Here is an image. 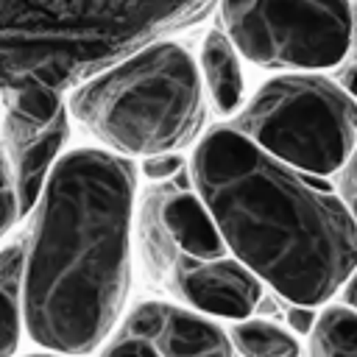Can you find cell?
Returning a JSON list of instances; mask_svg holds the SVG:
<instances>
[{"label": "cell", "instance_id": "6", "mask_svg": "<svg viewBox=\"0 0 357 357\" xmlns=\"http://www.w3.org/2000/svg\"><path fill=\"white\" fill-rule=\"evenodd\" d=\"M220 17L237 53L268 70L335 67L354 39L349 0H223Z\"/></svg>", "mask_w": 357, "mask_h": 357}, {"label": "cell", "instance_id": "23", "mask_svg": "<svg viewBox=\"0 0 357 357\" xmlns=\"http://www.w3.org/2000/svg\"><path fill=\"white\" fill-rule=\"evenodd\" d=\"M28 357H64V354H47L45 351V354H28Z\"/></svg>", "mask_w": 357, "mask_h": 357}, {"label": "cell", "instance_id": "21", "mask_svg": "<svg viewBox=\"0 0 357 357\" xmlns=\"http://www.w3.org/2000/svg\"><path fill=\"white\" fill-rule=\"evenodd\" d=\"M343 301L340 304H346V307H351V310H357V271L349 276V282L343 284Z\"/></svg>", "mask_w": 357, "mask_h": 357}, {"label": "cell", "instance_id": "11", "mask_svg": "<svg viewBox=\"0 0 357 357\" xmlns=\"http://www.w3.org/2000/svg\"><path fill=\"white\" fill-rule=\"evenodd\" d=\"M201 73L206 92L220 114H231L243 100L240 53L226 31H209L201 47Z\"/></svg>", "mask_w": 357, "mask_h": 357}, {"label": "cell", "instance_id": "14", "mask_svg": "<svg viewBox=\"0 0 357 357\" xmlns=\"http://www.w3.org/2000/svg\"><path fill=\"white\" fill-rule=\"evenodd\" d=\"M56 86L39 78H22L8 84V123L25 128H45L61 114Z\"/></svg>", "mask_w": 357, "mask_h": 357}, {"label": "cell", "instance_id": "9", "mask_svg": "<svg viewBox=\"0 0 357 357\" xmlns=\"http://www.w3.org/2000/svg\"><path fill=\"white\" fill-rule=\"evenodd\" d=\"M67 112H61L50 126L45 128H25L17 123H6L8 134V159H11V173H14V187L20 198V215H28L42 192L45 184L59 165V151L67 139Z\"/></svg>", "mask_w": 357, "mask_h": 357}, {"label": "cell", "instance_id": "5", "mask_svg": "<svg viewBox=\"0 0 357 357\" xmlns=\"http://www.w3.org/2000/svg\"><path fill=\"white\" fill-rule=\"evenodd\" d=\"M231 128L293 170L324 178L354 153L357 103L318 73H287L265 81Z\"/></svg>", "mask_w": 357, "mask_h": 357}, {"label": "cell", "instance_id": "22", "mask_svg": "<svg viewBox=\"0 0 357 357\" xmlns=\"http://www.w3.org/2000/svg\"><path fill=\"white\" fill-rule=\"evenodd\" d=\"M343 89H346L351 98H357V64L346 67V73H343Z\"/></svg>", "mask_w": 357, "mask_h": 357}, {"label": "cell", "instance_id": "24", "mask_svg": "<svg viewBox=\"0 0 357 357\" xmlns=\"http://www.w3.org/2000/svg\"><path fill=\"white\" fill-rule=\"evenodd\" d=\"M354 39H357V6H354Z\"/></svg>", "mask_w": 357, "mask_h": 357}, {"label": "cell", "instance_id": "15", "mask_svg": "<svg viewBox=\"0 0 357 357\" xmlns=\"http://www.w3.org/2000/svg\"><path fill=\"white\" fill-rule=\"evenodd\" d=\"M310 357H357V310L326 304L310 335Z\"/></svg>", "mask_w": 357, "mask_h": 357}, {"label": "cell", "instance_id": "7", "mask_svg": "<svg viewBox=\"0 0 357 357\" xmlns=\"http://www.w3.org/2000/svg\"><path fill=\"white\" fill-rule=\"evenodd\" d=\"M173 293L195 312L245 321L262 301V279L234 257L192 259L178 254L170 271Z\"/></svg>", "mask_w": 357, "mask_h": 357}, {"label": "cell", "instance_id": "18", "mask_svg": "<svg viewBox=\"0 0 357 357\" xmlns=\"http://www.w3.org/2000/svg\"><path fill=\"white\" fill-rule=\"evenodd\" d=\"M181 167H184V159L178 153H159V156L142 159V173L153 181H167L176 173H181Z\"/></svg>", "mask_w": 357, "mask_h": 357}, {"label": "cell", "instance_id": "3", "mask_svg": "<svg viewBox=\"0 0 357 357\" xmlns=\"http://www.w3.org/2000/svg\"><path fill=\"white\" fill-rule=\"evenodd\" d=\"M206 0H0V81L61 86L153 33L190 20Z\"/></svg>", "mask_w": 357, "mask_h": 357}, {"label": "cell", "instance_id": "12", "mask_svg": "<svg viewBox=\"0 0 357 357\" xmlns=\"http://www.w3.org/2000/svg\"><path fill=\"white\" fill-rule=\"evenodd\" d=\"M25 240L0 248V357H14L25 329Z\"/></svg>", "mask_w": 357, "mask_h": 357}, {"label": "cell", "instance_id": "4", "mask_svg": "<svg viewBox=\"0 0 357 357\" xmlns=\"http://www.w3.org/2000/svg\"><path fill=\"white\" fill-rule=\"evenodd\" d=\"M70 114L114 153H176L204 120L201 75L187 47L153 42L81 84Z\"/></svg>", "mask_w": 357, "mask_h": 357}, {"label": "cell", "instance_id": "8", "mask_svg": "<svg viewBox=\"0 0 357 357\" xmlns=\"http://www.w3.org/2000/svg\"><path fill=\"white\" fill-rule=\"evenodd\" d=\"M126 326L145 335L159 357H234L229 329L212 318L167 304V301H139L126 318Z\"/></svg>", "mask_w": 357, "mask_h": 357}, {"label": "cell", "instance_id": "13", "mask_svg": "<svg viewBox=\"0 0 357 357\" xmlns=\"http://www.w3.org/2000/svg\"><path fill=\"white\" fill-rule=\"evenodd\" d=\"M229 337L240 357H298L301 351L296 335L268 318L231 321Z\"/></svg>", "mask_w": 357, "mask_h": 357}, {"label": "cell", "instance_id": "20", "mask_svg": "<svg viewBox=\"0 0 357 357\" xmlns=\"http://www.w3.org/2000/svg\"><path fill=\"white\" fill-rule=\"evenodd\" d=\"M315 324H318L315 307H301V304L287 307V326H290L293 335H312Z\"/></svg>", "mask_w": 357, "mask_h": 357}, {"label": "cell", "instance_id": "19", "mask_svg": "<svg viewBox=\"0 0 357 357\" xmlns=\"http://www.w3.org/2000/svg\"><path fill=\"white\" fill-rule=\"evenodd\" d=\"M337 195H340V201L346 204V209L351 212V218L357 220V153H351V159H349L346 167L340 170Z\"/></svg>", "mask_w": 357, "mask_h": 357}, {"label": "cell", "instance_id": "1", "mask_svg": "<svg viewBox=\"0 0 357 357\" xmlns=\"http://www.w3.org/2000/svg\"><path fill=\"white\" fill-rule=\"evenodd\" d=\"M137 170L103 148L59 159L25 240V332L47 354L84 357L117 329L131 282Z\"/></svg>", "mask_w": 357, "mask_h": 357}, {"label": "cell", "instance_id": "16", "mask_svg": "<svg viewBox=\"0 0 357 357\" xmlns=\"http://www.w3.org/2000/svg\"><path fill=\"white\" fill-rule=\"evenodd\" d=\"M98 357H159V351L153 349V343L145 335H139L137 329L120 324L112 332V337L100 346Z\"/></svg>", "mask_w": 357, "mask_h": 357}, {"label": "cell", "instance_id": "17", "mask_svg": "<svg viewBox=\"0 0 357 357\" xmlns=\"http://www.w3.org/2000/svg\"><path fill=\"white\" fill-rule=\"evenodd\" d=\"M20 218V198L14 187V173H11V159L6 145H0V240L11 231V226Z\"/></svg>", "mask_w": 357, "mask_h": 357}, {"label": "cell", "instance_id": "2", "mask_svg": "<svg viewBox=\"0 0 357 357\" xmlns=\"http://www.w3.org/2000/svg\"><path fill=\"white\" fill-rule=\"evenodd\" d=\"M190 167L231 257L284 301L321 307L357 271V220L324 178L273 159L231 126L204 134Z\"/></svg>", "mask_w": 357, "mask_h": 357}, {"label": "cell", "instance_id": "10", "mask_svg": "<svg viewBox=\"0 0 357 357\" xmlns=\"http://www.w3.org/2000/svg\"><path fill=\"white\" fill-rule=\"evenodd\" d=\"M162 223L176 251H181L184 257L192 259L226 257V243L220 237V229L212 212L206 209V204L198 198V192L187 187L162 190Z\"/></svg>", "mask_w": 357, "mask_h": 357}]
</instances>
